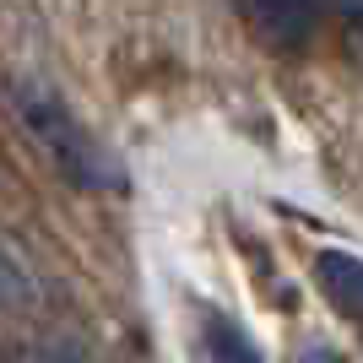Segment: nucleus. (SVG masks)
Segmentation results:
<instances>
[{
    "label": "nucleus",
    "instance_id": "obj_1",
    "mask_svg": "<svg viewBox=\"0 0 363 363\" xmlns=\"http://www.w3.org/2000/svg\"><path fill=\"white\" fill-rule=\"evenodd\" d=\"M16 114H22L33 141L49 152V163L71 184H82V190H120V168L98 152L92 136H82V125L49 98V87H16Z\"/></svg>",
    "mask_w": 363,
    "mask_h": 363
},
{
    "label": "nucleus",
    "instance_id": "obj_2",
    "mask_svg": "<svg viewBox=\"0 0 363 363\" xmlns=\"http://www.w3.org/2000/svg\"><path fill=\"white\" fill-rule=\"evenodd\" d=\"M250 11L272 49H298L315 33V0H250Z\"/></svg>",
    "mask_w": 363,
    "mask_h": 363
},
{
    "label": "nucleus",
    "instance_id": "obj_3",
    "mask_svg": "<svg viewBox=\"0 0 363 363\" xmlns=\"http://www.w3.org/2000/svg\"><path fill=\"white\" fill-rule=\"evenodd\" d=\"M315 277H320L325 298H331L342 315L363 320V260L358 255H347V250H325V255L315 260Z\"/></svg>",
    "mask_w": 363,
    "mask_h": 363
},
{
    "label": "nucleus",
    "instance_id": "obj_4",
    "mask_svg": "<svg viewBox=\"0 0 363 363\" xmlns=\"http://www.w3.org/2000/svg\"><path fill=\"white\" fill-rule=\"evenodd\" d=\"M206 347H212V363H266L228 315H206Z\"/></svg>",
    "mask_w": 363,
    "mask_h": 363
},
{
    "label": "nucleus",
    "instance_id": "obj_5",
    "mask_svg": "<svg viewBox=\"0 0 363 363\" xmlns=\"http://www.w3.org/2000/svg\"><path fill=\"white\" fill-rule=\"evenodd\" d=\"M16 363H60V358H55V352H38V347H28V352H22Z\"/></svg>",
    "mask_w": 363,
    "mask_h": 363
},
{
    "label": "nucleus",
    "instance_id": "obj_6",
    "mask_svg": "<svg viewBox=\"0 0 363 363\" xmlns=\"http://www.w3.org/2000/svg\"><path fill=\"white\" fill-rule=\"evenodd\" d=\"M336 6H342L347 16H363V0H336Z\"/></svg>",
    "mask_w": 363,
    "mask_h": 363
}]
</instances>
